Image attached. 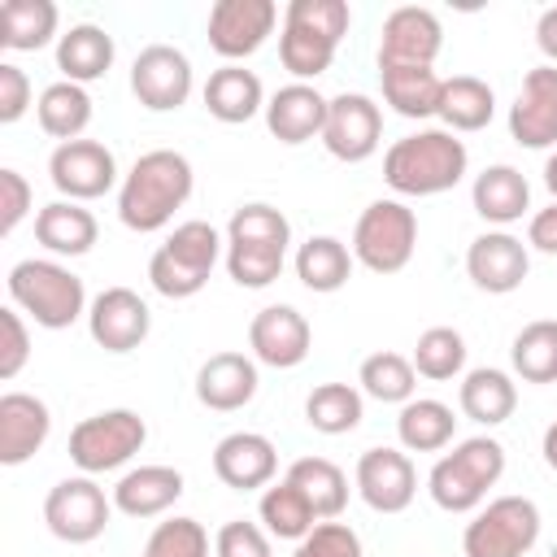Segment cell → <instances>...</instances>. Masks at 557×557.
Returning <instances> with one entry per match:
<instances>
[{
	"instance_id": "1",
	"label": "cell",
	"mask_w": 557,
	"mask_h": 557,
	"mask_svg": "<svg viewBox=\"0 0 557 557\" xmlns=\"http://www.w3.org/2000/svg\"><path fill=\"white\" fill-rule=\"evenodd\" d=\"M191 187H196L191 161L174 148H152V152L135 157V165L122 174L117 218L135 235L165 231L174 222V213L191 200Z\"/></svg>"
},
{
	"instance_id": "2",
	"label": "cell",
	"mask_w": 557,
	"mask_h": 557,
	"mask_svg": "<svg viewBox=\"0 0 557 557\" xmlns=\"http://www.w3.org/2000/svg\"><path fill=\"white\" fill-rule=\"evenodd\" d=\"M287 248H292L287 213L265 200H248L226 222V257L222 261H226V274L235 287L261 292L283 274Z\"/></svg>"
},
{
	"instance_id": "3",
	"label": "cell",
	"mask_w": 557,
	"mask_h": 557,
	"mask_svg": "<svg viewBox=\"0 0 557 557\" xmlns=\"http://www.w3.org/2000/svg\"><path fill=\"white\" fill-rule=\"evenodd\" d=\"M470 170L466 144L444 126H422L405 139H396L383 152V183L396 196H440L453 191Z\"/></svg>"
},
{
	"instance_id": "4",
	"label": "cell",
	"mask_w": 557,
	"mask_h": 557,
	"mask_svg": "<svg viewBox=\"0 0 557 557\" xmlns=\"http://www.w3.org/2000/svg\"><path fill=\"white\" fill-rule=\"evenodd\" d=\"M352 26V9L344 0H287L278 30V61L296 83H313L331 70L339 39Z\"/></svg>"
},
{
	"instance_id": "5",
	"label": "cell",
	"mask_w": 557,
	"mask_h": 557,
	"mask_svg": "<svg viewBox=\"0 0 557 557\" xmlns=\"http://www.w3.org/2000/svg\"><path fill=\"white\" fill-rule=\"evenodd\" d=\"M4 287H9V305L22 309L44 331H65L78 318H87V309H91L83 278L70 265L48 261V257L17 261L4 278Z\"/></svg>"
},
{
	"instance_id": "6",
	"label": "cell",
	"mask_w": 557,
	"mask_h": 557,
	"mask_svg": "<svg viewBox=\"0 0 557 557\" xmlns=\"http://www.w3.org/2000/svg\"><path fill=\"white\" fill-rule=\"evenodd\" d=\"M222 257H226V235L213 222L200 218L178 222L165 235V244H157V252L148 257V283L165 300H191L209 283Z\"/></svg>"
},
{
	"instance_id": "7",
	"label": "cell",
	"mask_w": 557,
	"mask_h": 557,
	"mask_svg": "<svg viewBox=\"0 0 557 557\" xmlns=\"http://www.w3.org/2000/svg\"><path fill=\"white\" fill-rule=\"evenodd\" d=\"M500 474H505V444L492 435H470L431 466L426 492L444 513H474L487 500V492L500 483Z\"/></svg>"
},
{
	"instance_id": "8",
	"label": "cell",
	"mask_w": 557,
	"mask_h": 557,
	"mask_svg": "<svg viewBox=\"0 0 557 557\" xmlns=\"http://www.w3.org/2000/svg\"><path fill=\"white\" fill-rule=\"evenodd\" d=\"M348 248H352V261L366 265L370 274H400L418 248V213L396 196L370 200L352 226Z\"/></svg>"
},
{
	"instance_id": "9",
	"label": "cell",
	"mask_w": 557,
	"mask_h": 557,
	"mask_svg": "<svg viewBox=\"0 0 557 557\" xmlns=\"http://www.w3.org/2000/svg\"><path fill=\"white\" fill-rule=\"evenodd\" d=\"M540 505L531 496H496L474 509L461 531L466 557H527L540 540Z\"/></svg>"
},
{
	"instance_id": "10",
	"label": "cell",
	"mask_w": 557,
	"mask_h": 557,
	"mask_svg": "<svg viewBox=\"0 0 557 557\" xmlns=\"http://www.w3.org/2000/svg\"><path fill=\"white\" fill-rule=\"evenodd\" d=\"M144 444H148V422L135 409H104L70 431V461L78 466V474L96 479L122 470Z\"/></svg>"
},
{
	"instance_id": "11",
	"label": "cell",
	"mask_w": 557,
	"mask_h": 557,
	"mask_svg": "<svg viewBox=\"0 0 557 557\" xmlns=\"http://www.w3.org/2000/svg\"><path fill=\"white\" fill-rule=\"evenodd\" d=\"M113 518V496L91 474H70L48 487L44 496V522L61 544H91L104 535Z\"/></svg>"
},
{
	"instance_id": "12",
	"label": "cell",
	"mask_w": 557,
	"mask_h": 557,
	"mask_svg": "<svg viewBox=\"0 0 557 557\" xmlns=\"http://www.w3.org/2000/svg\"><path fill=\"white\" fill-rule=\"evenodd\" d=\"M48 178L52 187L61 191V200H100L109 196L113 187H122L117 178V157L100 144V139H70V144H57L52 157H48Z\"/></svg>"
},
{
	"instance_id": "13",
	"label": "cell",
	"mask_w": 557,
	"mask_h": 557,
	"mask_svg": "<svg viewBox=\"0 0 557 557\" xmlns=\"http://www.w3.org/2000/svg\"><path fill=\"white\" fill-rule=\"evenodd\" d=\"M196 87V70L183 48L174 44H148L131 61V91L148 113H174L187 104Z\"/></svg>"
},
{
	"instance_id": "14",
	"label": "cell",
	"mask_w": 557,
	"mask_h": 557,
	"mask_svg": "<svg viewBox=\"0 0 557 557\" xmlns=\"http://www.w3.org/2000/svg\"><path fill=\"white\" fill-rule=\"evenodd\" d=\"M278 26L274 0H218L209 9V48L222 57V65H239L252 57Z\"/></svg>"
},
{
	"instance_id": "15",
	"label": "cell",
	"mask_w": 557,
	"mask_h": 557,
	"mask_svg": "<svg viewBox=\"0 0 557 557\" xmlns=\"http://www.w3.org/2000/svg\"><path fill=\"white\" fill-rule=\"evenodd\" d=\"M383 144V109L366 91H339L326 104V126H322V148L335 161H366Z\"/></svg>"
},
{
	"instance_id": "16",
	"label": "cell",
	"mask_w": 557,
	"mask_h": 557,
	"mask_svg": "<svg viewBox=\"0 0 557 557\" xmlns=\"http://www.w3.org/2000/svg\"><path fill=\"white\" fill-rule=\"evenodd\" d=\"M352 483H357V496L374 509V513H405L418 496V470L409 461L405 448H366L357 457V470H352Z\"/></svg>"
},
{
	"instance_id": "17",
	"label": "cell",
	"mask_w": 557,
	"mask_h": 557,
	"mask_svg": "<svg viewBox=\"0 0 557 557\" xmlns=\"http://www.w3.org/2000/svg\"><path fill=\"white\" fill-rule=\"evenodd\" d=\"M444 48V26L422 4H400L379 26V70L396 65H435Z\"/></svg>"
},
{
	"instance_id": "18",
	"label": "cell",
	"mask_w": 557,
	"mask_h": 557,
	"mask_svg": "<svg viewBox=\"0 0 557 557\" xmlns=\"http://www.w3.org/2000/svg\"><path fill=\"white\" fill-rule=\"evenodd\" d=\"M248 348L257 366L296 370L313 348V326L296 305H265L248 322Z\"/></svg>"
},
{
	"instance_id": "19",
	"label": "cell",
	"mask_w": 557,
	"mask_h": 557,
	"mask_svg": "<svg viewBox=\"0 0 557 557\" xmlns=\"http://www.w3.org/2000/svg\"><path fill=\"white\" fill-rule=\"evenodd\" d=\"M509 139L535 152L557 144V65L544 61L522 74V87L509 104Z\"/></svg>"
},
{
	"instance_id": "20",
	"label": "cell",
	"mask_w": 557,
	"mask_h": 557,
	"mask_svg": "<svg viewBox=\"0 0 557 557\" xmlns=\"http://www.w3.org/2000/svg\"><path fill=\"white\" fill-rule=\"evenodd\" d=\"M466 274H470V283H474L479 292H487V296H509V292H518V287L527 283V274H531V252H527V244H522L518 235H509V231H483V235H474L470 248H466Z\"/></svg>"
},
{
	"instance_id": "21",
	"label": "cell",
	"mask_w": 557,
	"mask_h": 557,
	"mask_svg": "<svg viewBox=\"0 0 557 557\" xmlns=\"http://www.w3.org/2000/svg\"><path fill=\"white\" fill-rule=\"evenodd\" d=\"M87 331L104 352H131L148 339L152 331V309L139 292L131 287H104L91 296L87 309Z\"/></svg>"
},
{
	"instance_id": "22",
	"label": "cell",
	"mask_w": 557,
	"mask_h": 557,
	"mask_svg": "<svg viewBox=\"0 0 557 557\" xmlns=\"http://www.w3.org/2000/svg\"><path fill=\"white\" fill-rule=\"evenodd\" d=\"M213 474L231 492H257L270 487L278 474V448L261 431H231L213 448Z\"/></svg>"
},
{
	"instance_id": "23",
	"label": "cell",
	"mask_w": 557,
	"mask_h": 557,
	"mask_svg": "<svg viewBox=\"0 0 557 557\" xmlns=\"http://www.w3.org/2000/svg\"><path fill=\"white\" fill-rule=\"evenodd\" d=\"M326 96L313 87V83H287L278 87L270 100H265V131L296 148V144H309V139H322V126H326Z\"/></svg>"
},
{
	"instance_id": "24",
	"label": "cell",
	"mask_w": 557,
	"mask_h": 557,
	"mask_svg": "<svg viewBox=\"0 0 557 557\" xmlns=\"http://www.w3.org/2000/svg\"><path fill=\"white\" fill-rule=\"evenodd\" d=\"M52 435V409L30 392L0 396V466L30 461Z\"/></svg>"
},
{
	"instance_id": "25",
	"label": "cell",
	"mask_w": 557,
	"mask_h": 557,
	"mask_svg": "<svg viewBox=\"0 0 557 557\" xmlns=\"http://www.w3.org/2000/svg\"><path fill=\"white\" fill-rule=\"evenodd\" d=\"M257 361L244 352H213L196 370V400L213 413H235L257 396Z\"/></svg>"
},
{
	"instance_id": "26",
	"label": "cell",
	"mask_w": 557,
	"mask_h": 557,
	"mask_svg": "<svg viewBox=\"0 0 557 557\" xmlns=\"http://www.w3.org/2000/svg\"><path fill=\"white\" fill-rule=\"evenodd\" d=\"M470 205H474V213H479L487 226L505 231V226H513V222L531 209V183H527V174H522L518 165L496 161V165H487L483 174H474V183H470Z\"/></svg>"
},
{
	"instance_id": "27",
	"label": "cell",
	"mask_w": 557,
	"mask_h": 557,
	"mask_svg": "<svg viewBox=\"0 0 557 557\" xmlns=\"http://www.w3.org/2000/svg\"><path fill=\"white\" fill-rule=\"evenodd\" d=\"M187 492L183 474L174 466H135L113 483V509L126 518H161L178 496Z\"/></svg>"
},
{
	"instance_id": "28",
	"label": "cell",
	"mask_w": 557,
	"mask_h": 557,
	"mask_svg": "<svg viewBox=\"0 0 557 557\" xmlns=\"http://www.w3.org/2000/svg\"><path fill=\"white\" fill-rule=\"evenodd\" d=\"M209 117L226 122V126H239V122H252L257 113H265V87L252 70L244 65H218L200 91Z\"/></svg>"
},
{
	"instance_id": "29",
	"label": "cell",
	"mask_w": 557,
	"mask_h": 557,
	"mask_svg": "<svg viewBox=\"0 0 557 557\" xmlns=\"http://www.w3.org/2000/svg\"><path fill=\"white\" fill-rule=\"evenodd\" d=\"M113 57H117L113 35L96 22H78L57 39V70L65 83H78V87L104 78L113 70Z\"/></svg>"
},
{
	"instance_id": "30",
	"label": "cell",
	"mask_w": 557,
	"mask_h": 557,
	"mask_svg": "<svg viewBox=\"0 0 557 557\" xmlns=\"http://www.w3.org/2000/svg\"><path fill=\"white\" fill-rule=\"evenodd\" d=\"M96 235H100L96 213L83 209L78 200H48L35 213V239L52 257H83V252H91Z\"/></svg>"
},
{
	"instance_id": "31",
	"label": "cell",
	"mask_w": 557,
	"mask_h": 557,
	"mask_svg": "<svg viewBox=\"0 0 557 557\" xmlns=\"http://www.w3.org/2000/svg\"><path fill=\"white\" fill-rule=\"evenodd\" d=\"M457 405H461V413H466L470 422H479V426H500V422H509L513 409H518V387H513V379H509L505 370H496V366H474V370L461 374Z\"/></svg>"
},
{
	"instance_id": "32",
	"label": "cell",
	"mask_w": 557,
	"mask_h": 557,
	"mask_svg": "<svg viewBox=\"0 0 557 557\" xmlns=\"http://www.w3.org/2000/svg\"><path fill=\"white\" fill-rule=\"evenodd\" d=\"M379 87L392 113L409 122H426L440 109L444 78L435 74V65H396V70H379Z\"/></svg>"
},
{
	"instance_id": "33",
	"label": "cell",
	"mask_w": 557,
	"mask_h": 557,
	"mask_svg": "<svg viewBox=\"0 0 557 557\" xmlns=\"http://www.w3.org/2000/svg\"><path fill=\"white\" fill-rule=\"evenodd\" d=\"M435 117H440L444 131H453V135H474V131H483V126L496 117V91H492V83H483V78H474V74H453V78H444Z\"/></svg>"
},
{
	"instance_id": "34",
	"label": "cell",
	"mask_w": 557,
	"mask_h": 557,
	"mask_svg": "<svg viewBox=\"0 0 557 557\" xmlns=\"http://www.w3.org/2000/svg\"><path fill=\"white\" fill-rule=\"evenodd\" d=\"M453 435H457L453 405H444L435 396H413L396 413V440L405 453H444L453 444Z\"/></svg>"
},
{
	"instance_id": "35",
	"label": "cell",
	"mask_w": 557,
	"mask_h": 557,
	"mask_svg": "<svg viewBox=\"0 0 557 557\" xmlns=\"http://www.w3.org/2000/svg\"><path fill=\"white\" fill-rule=\"evenodd\" d=\"M296 278L309 287V292H318V296H331V292H339L348 278H352V248L344 244V239H335V235H309L300 248H296Z\"/></svg>"
},
{
	"instance_id": "36",
	"label": "cell",
	"mask_w": 557,
	"mask_h": 557,
	"mask_svg": "<svg viewBox=\"0 0 557 557\" xmlns=\"http://www.w3.org/2000/svg\"><path fill=\"white\" fill-rule=\"evenodd\" d=\"M257 522H261V531L270 535V540H305L322 518L313 513V505L305 500V492L283 474L278 483H270L265 492H261V500H257Z\"/></svg>"
},
{
	"instance_id": "37",
	"label": "cell",
	"mask_w": 557,
	"mask_h": 557,
	"mask_svg": "<svg viewBox=\"0 0 557 557\" xmlns=\"http://www.w3.org/2000/svg\"><path fill=\"white\" fill-rule=\"evenodd\" d=\"M61 26V13L52 0H4L0 9V48L9 52H39L48 48Z\"/></svg>"
},
{
	"instance_id": "38",
	"label": "cell",
	"mask_w": 557,
	"mask_h": 557,
	"mask_svg": "<svg viewBox=\"0 0 557 557\" xmlns=\"http://www.w3.org/2000/svg\"><path fill=\"white\" fill-rule=\"evenodd\" d=\"M35 117H39V131L52 135V139H61V144L83 139V131L91 126V96H87V87L57 78V83H48L39 91Z\"/></svg>"
},
{
	"instance_id": "39",
	"label": "cell",
	"mask_w": 557,
	"mask_h": 557,
	"mask_svg": "<svg viewBox=\"0 0 557 557\" xmlns=\"http://www.w3.org/2000/svg\"><path fill=\"white\" fill-rule=\"evenodd\" d=\"M366 418V396L352 383H318L305 396V422L318 435H348Z\"/></svg>"
},
{
	"instance_id": "40",
	"label": "cell",
	"mask_w": 557,
	"mask_h": 557,
	"mask_svg": "<svg viewBox=\"0 0 557 557\" xmlns=\"http://www.w3.org/2000/svg\"><path fill=\"white\" fill-rule=\"evenodd\" d=\"M287 479L305 492V500L313 505V513L322 522L344 513V505H348V474L331 457H296L287 466Z\"/></svg>"
},
{
	"instance_id": "41",
	"label": "cell",
	"mask_w": 557,
	"mask_h": 557,
	"mask_svg": "<svg viewBox=\"0 0 557 557\" xmlns=\"http://www.w3.org/2000/svg\"><path fill=\"white\" fill-rule=\"evenodd\" d=\"M509 366L522 383H557V318L527 322L509 344Z\"/></svg>"
},
{
	"instance_id": "42",
	"label": "cell",
	"mask_w": 557,
	"mask_h": 557,
	"mask_svg": "<svg viewBox=\"0 0 557 557\" xmlns=\"http://www.w3.org/2000/svg\"><path fill=\"white\" fill-rule=\"evenodd\" d=\"M357 387H361V396H370L379 405H405V400H413L418 370L400 352H370L357 370Z\"/></svg>"
},
{
	"instance_id": "43",
	"label": "cell",
	"mask_w": 557,
	"mask_h": 557,
	"mask_svg": "<svg viewBox=\"0 0 557 557\" xmlns=\"http://www.w3.org/2000/svg\"><path fill=\"white\" fill-rule=\"evenodd\" d=\"M413 370L431 383H448L466 370V335L457 326H426L413 344Z\"/></svg>"
},
{
	"instance_id": "44",
	"label": "cell",
	"mask_w": 557,
	"mask_h": 557,
	"mask_svg": "<svg viewBox=\"0 0 557 557\" xmlns=\"http://www.w3.org/2000/svg\"><path fill=\"white\" fill-rule=\"evenodd\" d=\"M139 557H209V531L196 518H165L144 540Z\"/></svg>"
},
{
	"instance_id": "45",
	"label": "cell",
	"mask_w": 557,
	"mask_h": 557,
	"mask_svg": "<svg viewBox=\"0 0 557 557\" xmlns=\"http://www.w3.org/2000/svg\"><path fill=\"white\" fill-rule=\"evenodd\" d=\"M292 557H361V535L348 522L331 518V522H318L305 540H296Z\"/></svg>"
},
{
	"instance_id": "46",
	"label": "cell",
	"mask_w": 557,
	"mask_h": 557,
	"mask_svg": "<svg viewBox=\"0 0 557 557\" xmlns=\"http://www.w3.org/2000/svg\"><path fill=\"white\" fill-rule=\"evenodd\" d=\"M30 361V331H26V318L22 309L4 305L0 309V379H17L22 366Z\"/></svg>"
},
{
	"instance_id": "47",
	"label": "cell",
	"mask_w": 557,
	"mask_h": 557,
	"mask_svg": "<svg viewBox=\"0 0 557 557\" xmlns=\"http://www.w3.org/2000/svg\"><path fill=\"white\" fill-rule=\"evenodd\" d=\"M213 557H270V535L261 531V522L231 518L213 535Z\"/></svg>"
},
{
	"instance_id": "48",
	"label": "cell",
	"mask_w": 557,
	"mask_h": 557,
	"mask_svg": "<svg viewBox=\"0 0 557 557\" xmlns=\"http://www.w3.org/2000/svg\"><path fill=\"white\" fill-rule=\"evenodd\" d=\"M35 196H30V183L26 174H17L13 165L0 170V235H13L22 226V218L30 213Z\"/></svg>"
},
{
	"instance_id": "49",
	"label": "cell",
	"mask_w": 557,
	"mask_h": 557,
	"mask_svg": "<svg viewBox=\"0 0 557 557\" xmlns=\"http://www.w3.org/2000/svg\"><path fill=\"white\" fill-rule=\"evenodd\" d=\"M30 109V78L22 65L0 61V126H13Z\"/></svg>"
},
{
	"instance_id": "50",
	"label": "cell",
	"mask_w": 557,
	"mask_h": 557,
	"mask_svg": "<svg viewBox=\"0 0 557 557\" xmlns=\"http://www.w3.org/2000/svg\"><path fill=\"white\" fill-rule=\"evenodd\" d=\"M527 248H535L544 257H557V200L531 213V222H527Z\"/></svg>"
},
{
	"instance_id": "51",
	"label": "cell",
	"mask_w": 557,
	"mask_h": 557,
	"mask_svg": "<svg viewBox=\"0 0 557 557\" xmlns=\"http://www.w3.org/2000/svg\"><path fill=\"white\" fill-rule=\"evenodd\" d=\"M535 44H540V52L548 57V65H557V4L540 13V22H535Z\"/></svg>"
},
{
	"instance_id": "52",
	"label": "cell",
	"mask_w": 557,
	"mask_h": 557,
	"mask_svg": "<svg viewBox=\"0 0 557 557\" xmlns=\"http://www.w3.org/2000/svg\"><path fill=\"white\" fill-rule=\"evenodd\" d=\"M540 453H544V466L557 474V422L544 431V440H540Z\"/></svg>"
},
{
	"instance_id": "53",
	"label": "cell",
	"mask_w": 557,
	"mask_h": 557,
	"mask_svg": "<svg viewBox=\"0 0 557 557\" xmlns=\"http://www.w3.org/2000/svg\"><path fill=\"white\" fill-rule=\"evenodd\" d=\"M544 187L557 200V152H548V161H544Z\"/></svg>"
}]
</instances>
